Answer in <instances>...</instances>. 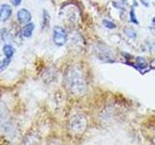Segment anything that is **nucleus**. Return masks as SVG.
Wrapping results in <instances>:
<instances>
[{"instance_id": "f257e3e1", "label": "nucleus", "mask_w": 155, "mask_h": 145, "mask_svg": "<svg viewBox=\"0 0 155 145\" xmlns=\"http://www.w3.org/2000/svg\"><path fill=\"white\" fill-rule=\"evenodd\" d=\"M64 83L68 91L73 95L82 96L87 91V84L84 72L77 65H72L66 70Z\"/></svg>"}, {"instance_id": "7ed1b4c3", "label": "nucleus", "mask_w": 155, "mask_h": 145, "mask_svg": "<svg viewBox=\"0 0 155 145\" xmlns=\"http://www.w3.org/2000/svg\"><path fill=\"white\" fill-rule=\"evenodd\" d=\"M87 126L86 118L84 115L78 114L74 116L70 121V129L75 134H81L84 132Z\"/></svg>"}, {"instance_id": "423d86ee", "label": "nucleus", "mask_w": 155, "mask_h": 145, "mask_svg": "<svg viewBox=\"0 0 155 145\" xmlns=\"http://www.w3.org/2000/svg\"><path fill=\"white\" fill-rule=\"evenodd\" d=\"M17 18L21 24H26L31 21L32 16H31V13L29 12L27 9H21L18 12Z\"/></svg>"}, {"instance_id": "dca6fc26", "label": "nucleus", "mask_w": 155, "mask_h": 145, "mask_svg": "<svg viewBox=\"0 0 155 145\" xmlns=\"http://www.w3.org/2000/svg\"><path fill=\"white\" fill-rule=\"evenodd\" d=\"M153 143H155V138L153 139Z\"/></svg>"}, {"instance_id": "ddd939ff", "label": "nucleus", "mask_w": 155, "mask_h": 145, "mask_svg": "<svg viewBox=\"0 0 155 145\" xmlns=\"http://www.w3.org/2000/svg\"><path fill=\"white\" fill-rule=\"evenodd\" d=\"M103 24H104L105 27L109 28V29H114V28H116L115 23H114L113 21H108V19H103Z\"/></svg>"}, {"instance_id": "2eb2a0df", "label": "nucleus", "mask_w": 155, "mask_h": 145, "mask_svg": "<svg viewBox=\"0 0 155 145\" xmlns=\"http://www.w3.org/2000/svg\"><path fill=\"white\" fill-rule=\"evenodd\" d=\"M11 1V3L14 5V6H19V5L21 4V0H10Z\"/></svg>"}, {"instance_id": "9d476101", "label": "nucleus", "mask_w": 155, "mask_h": 145, "mask_svg": "<svg viewBox=\"0 0 155 145\" xmlns=\"http://www.w3.org/2000/svg\"><path fill=\"white\" fill-rule=\"evenodd\" d=\"M10 61H11V59H9L7 57H5L3 59L0 60V72H2L6 69L10 64Z\"/></svg>"}, {"instance_id": "9b49d317", "label": "nucleus", "mask_w": 155, "mask_h": 145, "mask_svg": "<svg viewBox=\"0 0 155 145\" xmlns=\"http://www.w3.org/2000/svg\"><path fill=\"white\" fill-rule=\"evenodd\" d=\"M124 32H125V35L129 37L130 39H136V37H137V33H136V31L133 28H126Z\"/></svg>"}, {"instance_id": "0eeeda50", "label": "nucleus", "mask_w": 155, "mask_h": 145, "mask_svg": "<svg viewBox=\"0 0 155 145\" xmlns=\"http://www.w3.org/2000/svg\"><path fill=\"white\" fill-rule=\"evenodd\" d=\"M13 10L11 6L8 4H1L0 5V21H5L9 19V18L11 17Z\"/></svg>"}, {"instance_id": "39448f33", "label": "nucleus", "mask_w": 155, "mask_h": 145, "mask_svg": "<svg viewBox=\"0 0 155 145\" xmlns=\"http://www.w3.org/2000/svg\"><path fill=\"white\" fill-rule=\"evenodd\" d=\"M94 52L96 53L97 57L99 58L100 60L104 61V62H113L114 61V54L111 53L110 50L104 45H101V44H97L94 47Z\"/></svg>"}, {"instance_id": "f8f14e48", "label": "nucleus", "mask_w": 155, "mask_h": 145, "mask_svg": "<svg viewBox=\"0 0 155 145\" xmlns=\"http://www.w3.org/2000/svg\"><path fill=\"white\" fill-rule=\"evenodd\" d=\"M1 39L4 42H7V40H11V37H10V33L7 31L6 29H2L1 30Z\"/></svg>"}, {"instance_id": "1a4fd4ad", "label": "nucleus", "mask_w": 155, "mask_h": 145, "mask_svg": "<svg viewBox=\"0 0 155 145\" xmlns=\"http://www.w3.org/2000/svg\"><path fill=\"white\" fill-rule=\"evenodd\" d=\"M15 48L12 45H10V44H6L4 47H3V53L5 57L9 58V59H11V58L14 56L15 54Z\"/></svg>"}, {"instance_id": "f03ea898", "label": "nucleus", "mask_w": 155, "mask_h": 145, "mask_svg": "<svg viewBox=\"0 0 155 145\" xmlns=\"http://www.w3.org/2000/svg\"><path fill=\"white\" fill-rule=\"evenodd\" d=\"M60 17L61 18L64 19V21L70 23H77L79 21V18H80L79 9L73 4L66 5V6L61 10Z\"/></svg>"}, {"instance_id": "6e6552de", "label": "nucleus", "mask_w": 155, "mask_h": 145, "mask_svg": "<svg viewBox=\"0 0 155 145\" xmlns=\"http://www.w3.org/2000/svg\"><path fill=\"white\" fill-rule=\"evenodd\" d=\"M34 29H35V24L32 22L26 23L21 29V36L24 38H30L32 36Z\"/></svg>"}, {"instance_id": "20e7f679", "label": "nucleus", "mask_w": 155, "mask_h": 145, "mask_svg": "<svg viewBox=\"0 0 155 145\" xmlns=\"http://www.w3.org/2000/svg\"><path fill=\"white\" fill-rule=\"evenodd\" d=\"M52 40L57 47L64 46L68 41L67 30L62 26H54L52 30Z\"/></svg>"}, {"instance_id": "4468645a", "label": "nucleus", "mask_w": 155, "mask_h": 145, "mask_svg": "<svg viewBox=\"0 0 155 145\" xmlns=\"http://www.w3.org/2000/svg\"><path fill=\"white\" fill-rule=\"evenodd\" d=\"M130 17H131V21H132L133 23H135V24H139V21H137V18H136V14H135L134 9L131 10V12H130Z\"/></svg>"}]
</instances>
